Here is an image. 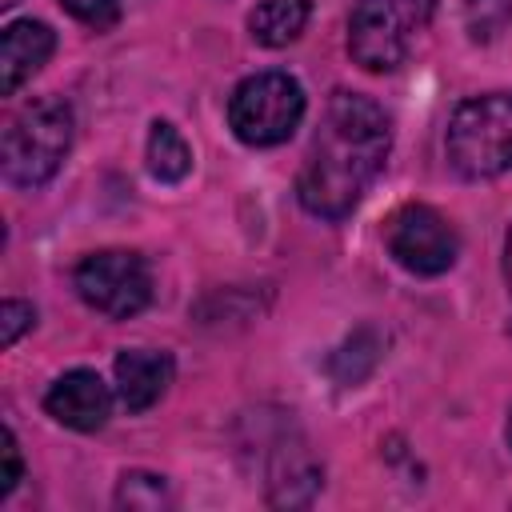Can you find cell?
Instances as JSON below:
<instances>
[{
	"instance_id": "cell-4",
	"label": "cell",
	"mask_w": 512,
	"mask_h": 512,
	"mask_svg": "<svg viewBox=\"0 0 512 512\" xmlns=\"http://www.w3.org/2000/svg\"><path fill=\"white\" fill-rule=\"evenodd\" d=\"M304 120V88L296 76L268 68L244 76L228 96V128L248 148L284 144Z\"/></svg>"
},
{
	"instance_id": "cell-20",
	"label": "cell",
	"mask_w": 512,
	"mask_h": 512,
	"mask_svg": "<svg viewBox=\"0 0 512 512\" xmlns=\"http://www.w3.org/2000/svg\"><path fill=\"white\" fill-rule=\"evenodd\" d=\"M16 4H20V0H0V8H4V12H8V8H16Z\"/></svg>"
},
{
	"instance_id": "cell-7",
	"label": "cell",
	"mask_w": 512,
	"mask_h": 512,
	"mask_svg": "<svg viewBox=\"0 0 512 512\" xmlns=\"http://www.w3.org/2000/svg\"><path fill=\"white\" fill-rule=\"evenodd\" d=\"M388 256L412 276H440L460 256V236L432 204H404L392 212L384 232Z\"/></svg>"
},
{
	"instance_id": "cell-3",
	"label": "cell",
	"mask_w": 512,
	"mask_h": 512,
	"mask_svg": "<svg viewBox=\"0 0 512 512\" xmlns=\"http://www.w3.org/2000/svg\"><path fill=\"white\" fill-rule=\"evenodd\" d=\"M448 164L464 180H492L512 168V92H484L456 104L444 132Z\"/></svg>"
},
{
	"instance_id": "cell-11",
	"label": "cell",
	"mask_w": 512,
	"mask_h": 512,
	"mask_svg": "<svg viewBox=\"0 0 512 512\" xmlns=\"http://www.w3.org/2000/svg\"><path fill=\"white\" fill-rule=\"evenodd\" d=\"M56 52V32L44 20H8L0 36V92L16 96L20 84H28L48 56Z\"/></svg>"
},
{
	"instance_id": "cell-21",
	"label": "cell",
	"mask_w": 512,
	"mask_h": 512,
	"mask_svg": "<svg viewBox=\"0 0 512 512\" xmlns=\"http://www.w3.org/2000/svg\"><path fill=\"white\" fill-rule=\"evenodd\" d=\"M508 444H512V416H508Z\"/></svg>"
},
{
	"instance_id": "cell-9",
	"label": "cell",
	"mask_w": 512,
	"mask_h": 512,
	"mask_svg": "<svg viewBox=\"0 0 512 512\" xmlns=\"http://www.w3.org/2000/svg\"><path fill=\"white\" fill-rule=\"evenodd\" d=\"M324 468L296 432H280L268 448V504L296 508L320 492Z\"/></svg>"
},
{
	"instance_id": "cell-10",
	"label": "cell",
	"mask_w": 512,
	"mask_h": 512,
	"mask_svg": "<svg viewBox=\"0 0 512 512\" xmlns=\"http://www.w3.org/2000/svg\"><path fill=\"white\" fill-rule=\"evenodd\" d=\"M116 372V400L128 412H148L152 404L164 400L172 376H176V360L160 348H124L112 364Z\"/></svg>"
},
{
	"instance_id": "cell-6",
	"label": "cell",
	"mask_w": 512,
	"mask_h": 512,
	"mask_svg": "<svg viewBox=\"0 0 512 512\" xmlns=\"http://www.w3.org/2000/svg\"><path fill=\"white\" fill-rule=\"evenodd\" d=\"M72 288L92 312L108 320H132L152 300V268L132 248H100L76 264Z\"/></svg>"
},
{
	"instance_id": "cell-19",
	"label": "cell",
	"mask_w": 512,
	"mask_h": 512,
	"mask_svg": "<svg viewBox=\"0 0 512 512\" xmlns=\"http://www.w3.org/2000/svg\"><path fill=\"white\" fill-rule=\"evenodd\" d=\"M504 280L512 288V228H508V240H504Z\"/></svg>"
},
{
	"instance_id": "cell-14",
	"label": "cell",
	"mask_w": 512,
	"mask_h": 512,
	"mask_svg": "<svg viewBox=\"0 0 512 512\" xmlns=\"http://www.w3.org/2000/svg\"><path fill=\"white\" fill-rule=\"evenodd\" d=\"M380 360V332L376 328H356L332 356H328V372L340 384H360Z\"/></svg>"
},
{
	"instance_id": "cell-18",
	"label": "cell",
	"mask_w": 512,
	"mask_h": 512,
	"mask_svg": "<svg viewBox=\"0 0 512 512\" xmlns=\"http://www.w3.org/2000/svg\"><path fill=\"white\" fill-rule=\"evenodd\" d=\"M20 480H24V456H20L16 432L4 424L0 428V500H8Z\"/></svg>"
},
{
	"instance_id": "cell-8",
	"label": "cell",
	"mask_w": 512,
	"mask_h": 512,
	"mask_svg": "<svg viewBox=\"0 0 512 512\" xmlns=\"http://www.w3.org/2000/svg\"><path fill=\"white\" fill-rule=\"evenodd\" d=\"M44 412L72 432H100L112 416V388L100 380V372L72 368L48 384Z\"/></svg>"
},
{
	"instance_id": "cell-1",
	"label": "cell",
	"mask_w": 512,
	"mask_h": 512,
	"mask_svg": "<svg viewBox=\"0 0 512 512\" xmlns=\"http://www.w3.org/2000/svg\"><path fill=\"white\" fill-rule=\"evenodd\" d=\"M392 148V120L388 112L364 96L336 88L324 104L320 128L312 132L308 156L296 176V200L316 220H344L380 176Z\"/></svg>"
},
{
	"instance_id": "cell-2",
	"label": "cell",
	"mask_w": 512,
	"mask_h": 512,
	"mask_svg": "<svg viewBox=\"0 0 512 512\" xmlns=\"http://www.w3.org/2000/svg\"><path fill=\"white\" fill-rule=\"evenodd\" d=\"M72 132L76 120L60 96L28 100L4 128V144H0L4 180L12 188H44L60 172L72 148Z\"/></svg>"
},
{
	"instance_id": "cell-12",
	"label": "cell",
	"mask_w": 512,
	"mask_h": 512,
	"mask_svg": "<svg viewBox=\"0 0 512 512\" xmlns=\"http://www.w3.org/2000/svg\"><path fill=\"white\" fill-rule=\"evenodd\" d=\"M312 0H260L248 12V32L260 48H288L308 28Z\"/></svg>"
},
{
	"instance_id": "cell-5",
	"label": "cell",
	"mask_w": 512,
	"mask_h": 512,
	"mask_svg": "<svg viewBox=\"0 0 512 512\" xmlns=\"http://www.w3.org/2000/svg\"><path fill=\"white\" fill-rule=\"evenodd\" d=\"M432 12L436 0H356L348 16V56L364 72L400 68Z\"/></svg>"
},
{
	"instance_id": "cell-13",
	"label": "cell",
	"mask_w": 512,
	"mask_h": 512,
	"mask_svg": "<svg viewBox=\"0 0 512 512\" xmlns=\"http://www.w3.org/2000/svg\"><path fill=\"white\" fill-rule=\"evenodd\" d=\"M144 160H148V172L160 184H180L192 172V148H188V140L168 120H152Z\"/></svg>"
},
{
	"instance_id": "cell-16",
	"label": "cell",
	"mask_w": 512,
	"mask_h": 512,
	"mask_svg": "<svg viewBox=\"0 0 512 512\" xmlns=\"http://www.w3.org/2000/svg\"><path fill=\"white\" fill-rule=\"evenodd\" d=\"M60 8L92 32H108L120 20V0H60Z\"/></svg>"
},
{
	"instance_id": "cell-15",
	"label": "cell",
	"mask_w": 512,
	"mask_h": 512,
	"mask_svg": "<svg viewBox=\"0 0 512 512\" xmlns=\"http://www.w3.org/2000/svg\"><path fill=\"white\" fill-rule=\"evenodd\" d=\"M172 504V492H168V480L156 476V472H124L120 484H116V508H128V512H160Z\"/></svg>"
},
{
	"instance_id": "cell-17",
	"label": "cell",
	"mask_w": 512,
	"mask_h": 512,
	"mask_svg": "<svg viewBox=\"0 0 512 512\" xmlns=\"http://www.w3.org/2000/svg\"><path fill=\"white\" fill-rule=\"evenodd\" d=\"M32 324H36V308H32L28 300L8 296V300L0 304V348H12Z\"/></svg>"
}]
</instances>
